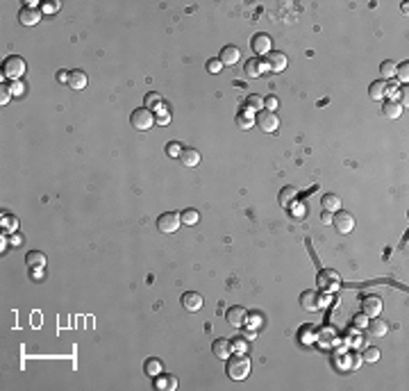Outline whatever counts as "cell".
Instances as JSON below:
<instances>
[{
    "mask_svg": "<svg viewBox=\"0 0 409 391\" xmlns=\"http://www.w3.org/2000/svg\"><path fill=\"white\" fill-rule=\"evenodd\" d=\"M225 371H228V377L230 380H236V382H241L246 380L250 373V359L243 355H230L228 362H225Z\"/></svg>",
    "mask_w": 409,
    "mask_h": 391,
    "instance_id": "cell-1",
    "label": "cell"
},
{
    "mask_svg": "<svg viewBox=\"0 0 409 391\" xmlns=\"http://www.w3.org/2000/svg\"><path fill=\"white\" fill-rule=\"evenodd\" d=\"M25 69H28V64L18 55H9V57H5V62H2V73L7 77H12V80H18V77L25 73Z\"/></svg>",
    "mask_w": 409,
    "mask_h": 391,
    "instance_id": "cell-2",
    "label": "cell"
},
{
    "mask_svg": "<svg viewBox=\"0 0 409 391\" xmlns=\"http://www.w3.org/2000/svg\"><path fill=\"white\" fill-rule=\"evenodd\" d=\"M132 125L137 127V130H150V127L157 123V116L153 114V109H148V107H141V109H134L130 116Z\"/></svg>",
    "mask_w": 409,
    "mask_h": 391,
    "instance_id": "cell-3",
    "label": "cell"
},
{
    "mask_svg": "<svg viewBox=\"0 0 409 391\" xmlns=\"http://www.w3.org/2000/svg\"><path fill=\"white\" fill-rule=\"evenodd\" d=\"M316 286H319L320 291H337L341 286L339 273H334L332 268H323L319 273V278H316Z\"/></svg>",
    "mask_w": 409,
    "mask_h": 391,
    "instance_id": "cell-4",
    "label": "cell"
},
{
    "mask_svg": "<svg viewBox=\"0 0 409 391\" xmlns=\"http://www.w3.org/2000/svg\"><path fill=\"white\" fill-rule=\"evenodd\" d=\"M180 223H182V221H180L178 214L166 212V214H160V218H157V230L164 232V234H173V232H178Z\"/></svg>",
    "mask_w": 409,
    "mask_h": 391,
    "instance_id": "cell-5",
    "label": "cell"
},
{
    "mask_svg": "<svg viewBox=\"0 0 409 391\" xmlns=\"http://www.w3.org/2000/svg\"><path fill=\"white\" fill-rule=\"evenodd\" d=\"M255 123L262 127L264 132H278V125H280V119L275 112H268V109H262V112L257 114Z\"/></svg>",
    "mask_w": 409,
    "mask_h": 391,
    "instance_id": "cell-6",
    "label": "cell"
},
{
    "mask_svg": "<svg viewBox=\"0 0 409 391\" xmlns=\"http://www.w3.org/2000/svg\"><path fill=\"white\" fill-rule=\"evenodd\" d=\"M332 223H334V228H337V232H341V234H350L353 232V228H355V218H353V214L350 212H337V216L332 218Z\"/></svg>",
    "mask_w": 409,
    "mask_h": 391,
    "instance_id": "cell-7",
    "label": "cell"
},
{
    "mask_svg": "<svg viewBox=\"0 0 409 391\" xmlns=\"http://www.w3.org/2000/svg\"><path fill=\"white\" fill-rule=\"evenodd\" d=\"M225 319H228V323L232 328H243L248 323V312L243 307H239V305H234V307H230L225 312Z\"/></svg>",
    "mask_w": 409,
    "mask_h": 391,
    "instance_id": "cell-8",
    "label": "cell"
},
{
    "mask_svg": "<svg viewBox=\"0 0 409 391\" xmlns=\"http://www.w3.org/2000/svg\"><path fill=\"white\" fill-rule=\"evenodd\" d=\"M250 48H252V53H257V55H268L270 53V36L264 35V32H257L252 39H250Z\"/></svg>",
    "mask_w": 409,
    "mask_h": 391,
    "instance_id": "cell-9",
    "label": "cell"
},
{
    "mask_svg": "<svg viewBox=\"0 0 409 391\" xmlns=\"http://www.w3.org/2000/svg\"><path fill=\"white\" fill-rule=\"evenodd\" d=\"M300 305H302V309H307V312H314V309L320 307V296L314 291V289L302 291L300 293Z\"/></svg>",
    "mask_w": 409,
    "mask_h": 391,
    "instance_id": "cell-10",
    "label": "cell"
},
{
    "mask_svg": "<svg viewBox=\"0 0 409 391\" xmlns=\"http://www.w3.org/2000/svg\"><path fill=\"white\" fill-rule=\"evenodd\" d=\"M239 57H241V50L236 48V46H225V48L221 50V55H218V62H221L223 66H234V64L239 62Z\"/></svg>",
    "mask_w": 409,
    "mask_h": 391,
    "instance_id": "cell-11",
    "label": "cell"
},
{
    "mask_svg": "<svg viewBox=\"0 0 409 391\" xmlns=\"http://www.w3.org/2000/svg\"><path fill=\"white\" fill-rule=\"evenodd\" d=\"M266 71H268V66H266V62L259 59V57H252V59L246 62V75L248 77H259V75H264Z\"/></svg>",
    "mask_w": 409,
    "mask_h": 391,
    "instance_id": "cell-12",
    "label": "cell"
},
{
    "mask_svg": "<svg viewBox=\"0 0 409 391\" xmlns=\"http://www.w3.org/2000/svg\"><path fill=\"white\" fill-rule=\"evenodd\" d=\"M182 307L187 309V312H198L202 307V296L196 291L182 293Z\"/></svg>",
    "mask_w": 409,
    "mask_h": 391,
    "instance_id": "cell-13",
    "label": "cell"
},
{
    "mask_svg": "<svg viewBox=\"0 0 409 391\" xmlns=\"http://www.w3.org/2000/svg\"><path fill=\"white\" fill-rule=\"evenodd\" d=\"M361 312H364L368 319H371V316H377L382 312V301L377 296H368V298L361 301Z\"/></svg>",
    "mask_w": 409,
    "mask_h": 391,
    "instance_id": "cell-14",
    "label": "cell"
},
{
    "mask_svg": "<svg viewBox=\"0 0 409 391\" xmlns=\"http://www.w3.org/2000/svg\"><path fill=\"white\" fill-rule=\"evenodd\" d=\"M41 9L36 7H23L21 14H18V21L23 23V25H36V23L41 21Z\"/></svg>",
    "mask_w": 409,
    "mask_h": 391,
    "instance_id": "cell-15",
    "label": "cell"
},
{
    "mask_svg": "<svg viewBox=\"0 0 409 391\" xmlns=\"http://www.w3.org/2000/svg\"><path fill=\"white\" fill-rule=\"evenodd\" d=\"M266 66H268V71H273V73H282V71L286 69V57L282 55V53H268Z\"/></svg>",
    "mask_w": 409,
    "mask_h": 391,
    "instance_id": "cell-16",
    "label": "cell"
},
{
    "mask_svg": "<svg viewBox=\"0 0 409 391\" xmlns=\"http://www.w3.org/2000/svg\"><path fill=\"white\" fill-rule=\"evenodd\" d=\"M178 160L184 164V166H198V161H200V153L196 150V148H182V153H180V157Z\"/></svg>",
    "mask_w": 409,
    "mask_h": 391,
    "instance_id": "cell-17",
    "label": "cell"
},
{
    "mask_svg": "<svg viewBox=\"0 0 409 391\" xmlns=\"http://www.w3.org/2000/svg\"><path fill=\"white\" fill-rule=\"evenodd\" d=\"M212 353H214V357H218V359H228L230 353H232V346H230V341H225V339H216V341L212 343Z\"/></svg>",
    "mask_w": 409,
    "mask_h": 391,
    "instance_id": "cell-18",
    "label": "cell"
},
{
    "mask_svg": "<svg viewBox=\"0 0 409 391\" xmlns=\"http://www.w3.org/2000/svg\"><path fill=\"white\" fill-rule=\"evenodd\" d=\"M320 207H323V212H339V210H341V200H339V196H334V194H325L323 198H320Z\"/></svg>",
    "mask_w": 409,
    "mask_h": 391,
    "instance_id": "cell-19",
    "label": "cell"
},
{
    "mask_svg": "<svg viewBox=\"0 0 409 391\" xmlns=\"http://www.w3.org/2000/svg\"><path fill=\"white\" fill-rule=\"evenodd\" d=\"M368 96L373 98V100H384V96H387V82L384 80H375L368 87Z\"/></svg>",
    "mask_w": 409,
    "mask_h": 391,
    "instance_id": "cell-20",
    "label": "cell"
},
{
    "mask_svg": "<svg viewBox=\"0 0 409 391\" xmlns=\"http://www.w3.org/2000/svg\"><path fill=\"white\" fill-rule=\"evenodd\" d=\"M382 114H384L387 119H400L402 105L398 103V100H387V103H384V107H382Z\"/></svg>",
    "mask_w": 409,
    "mask_h": 391,
    "instance_id": "cell-21",
    "label": "cell"
},
{
    "mask_svg": "<svg viewBox=\"0 0 409 391\" xmlns=\"http://www.w3.org/2000/svg\"><path fill=\"white\" fill-rule=\"evenodd\" d=\"M69 87L71 89H75V91L84 89V87H87V73H82V71H71Z\"/></svg>",
    "mask_w": 409,
    "mask_h": 391,
    "instance_id": "cell-22",
    "label": "cell"
},
{
    "mask_svg": "<svg viewBox=\"0 0 409 391\" xmlns=\"http://www.w3.org/2000/svg\"><path fill=\"white\" fill-rule=\"evenodd\" d=\"M25 264H28L30 268H43V266H46V255H43V252H36V250H30L28 255H25Z\"/></svg>",
    "mask_w": 409,
    "mask_h": 391,
    "instance_id": "cell-23",
    "label": "cell"
},
{
    "mask_svg": "<svg viewBox=\"0 0 409 391\" xmlns=\"http://www.w3.org/2000/svg\"><path fill=\"white\" fill-rule=\"evenodd\" d=\"M296 198H298L296 187H282V191H280V205L282 207H289L291 203H296Z\"/></svg>",
    "mask_w": 409,
    "mask_h": 391,
    "instance_id": "cell-24",
    "label": "cell"
},
{
    "mask_svg": "<svg viewBox=\"0 0 409 391\" xmlns=\"http://www.w3.org/2000/svg\"><path fill=\"white\" fill-rule=\"evenodd\" d=\"M368 332H371V335L373 337H384L389 332V325L384 321H380V319H375V321H368Z\"/></svg>",
    "mask_w": 409,
    "mask_h": 391,
    "instance_id": "cell-25",
    "label": "cell"
},
{
    "mask_svg": "<svg viewBox=\"0 0 409 391\" xmlns=\"http://www.w3.org/2000/svg\"><path fill=\"white\" fill-rule=\"evenodd\" d=\"M246 105H248V112H262L264 109V98L259 93H250L246 98Z\"/></svg>",
    "mask_w": 409,
    "mask_h": 391,
    "instance_id": "cell-26",
    "label": "cell"
},
{
    "mask_svg": "<svg viewBox=\"0 0 409 391\" xmlns=\"http://www.w3.org/2000/svg\"><path fill=\"white\" fill-rule=\"evenodd\" d=\"M143 105L148 107V109H160L164 103H161V96L160 93H155V91H150L146 98H143Z\"/></svg>",
    "mask_w": 409,
    "mask_h": 391,
    "instance_id": "cell-27",
    "label": "cell"
},
{
    "mask_svg": "<svg viewBox=\"0 0 409 391\" xmlns=\"http://www.w3.org/2000/svg\"><path fill=\"white\" fill-rule=\"evenodd\" d=\"M198 218H200V214H198V210H184L180 214V221L184 225H196L198 223Z\"/></svg>",
    "mask_w": 409,
    "mask_h": 391,
    "instance_id": "cell-28",
    "label": "cell"
},
{
    "mask_svg": "<svg viewBox=\"0 0 409 391\" xmlns=\"http://www.w3.org/2000/svg\"><path fill=\"white\" fill-rule=\"evenodd\" d=\"M236 125L243 127V130H248V127L255 125V119L250 116V112H239L236 114Z\"/></svg>",
    "mask_w": 409,
    "mask_h": 391,
    "instance_id": "cell-29",
    "label": "cell"
},
{
    "mask_svg": "<svg viewBox=\"0 0 409 391\" xmlns=\"http://www.w3.org/2000/svg\"><path fill=\"white\" fill-rule=\"evenodd\" d=\"M59 9H62L59 0H46V2H41V14H57Z\"/></svg>",
    "mask_w": 409,
    "mask_h": 391,
    "instance_id": "cell-30",
    "label": "cell"
},
{
    "mask_svg": "<svg viewBox=\"0 0 409 391\" xmlns=\"http://www.w3.org/2000/svg\"><path fill=\"white\" fill-rule=\"evenodd\" d=\"M143 369H146V373L150 377H155V375H160V371H161V364H160V359H148L146 362V366H143Z\"/></svg>",
    "mask_w": 409,
    "mask_h": 391,
    "instance_id": "cell-31",
    "label": "cell"
},
{
    "mask_svg": "<svg viewBox=\"0 0 409 391\" xmlns=\"http://www.w3.org/2000/svg\"><path fill=\"white\" fill-rule=\"evenodd\" d=\"M395 75H398L400 82H407V80H409V62L398 64V66H395Z\"/></svg>",
    "mask_w": 409,
    "mask_h": 391,
    "instance_id": "cell-32",
    "label": "cell"
},
{
    "mask_svg": "<svg viewBox=\"0 0 409 391\" xmlns=\"http://www.w3.org/2000/svg\"><path fill=\"white\" fill-rule=\"evenodd\" d=\"M380 73H382V77H384V82H387V77H391V75H395V64L393 62H382V66H380Z\"/></svg>",
    "mask_w": 409,
    "mask_h": 391,
    "instance_id": "cell-33",
    "label": "cell"
},
{
    "mask_svg": "<svg viewBox=\"0 0 409 391\" xmlns=\"http://www.w3.org/2000/svg\"><path fill=\"white\" fill-rule=\"evenodd\" d=\"M361 359H364V362H377V359H380V350L375 348V346H371V348H366L364 350V355H361Z\"/></svg>",
    "mask_w": 409,
    "mask_h": 391,
    "instance_id": "cell-34",
    "label": "cell"
},
{
    "mask_svg": "<svg viewBox=\"0 0 409 391\" xmlns=\"http://www.w3.org/2000/svg\"><path fill=\"white\" fill-rule=\"evenodd\" d=\"M264 109H268V112H278V109H280V98H275V96L264 98Z\"/></svg>",
    "mask_w": 409,
    "mask_h": 391,
    "instance_id": "cell-35",
    "label": "cell"
},
{
    "mask_svg": "<svg viewBox=\"0 0 409 391\" xmlns=\"http://www.w3.org/2000/svg\"><path fill=\"white\" fill-rule=\"evenodd\" d=\"M157 123H160V125H168V123H171V114L164 109V105L157 109Z\"/></svg>",
    "mask_w": 409,
    "mask_h": 391,
    "instance_id": "cell-36",
    "label": "cell"
},
{
    "mask_svg": "<svg viewBox=\"0 0 409 391\" xmlns=\"http://www.w3.org/2000/svg\"><path fill=\"white\" fill-rule=\"evenodd\" d=\"M353 323L357 325V328H366L368 325V316L361 312V314H357V316H353Z\"/></svg>",
    "mask_w": 409,
    "mask_h": 391,
    "instance_id": "cell-37",
    "label": "cell"
},
{
    "mask_svg": "<svg viewBox=\"0 0 409 391\" xmlns=\"http://www.w3.org/2000/svg\"><path fill=\"white\" fill-rule=\"evenodd\" d=\"M207 71H209V73H221L223 64L218 62V59H209V62H207Z\"/></svg>",
    "mask_w": 409,
    "mask_h": 391,
    "instance_id": "cell-38",
    "label": "cell"
},
{
    "mask_svg": "<svg viewBox=\"0 0 409 391\" xmlns=\"http://www.w3.org/2000/svg\"><path fill=\"white\" fill-rule=\"evenodd\" d=\"M166 153L171 155V157H180L182 146H180V143H168V146H166Z\"/></svg>",
    "mask_w": 409,
    "mask_h": 391,
    "instance_id": "cell-39",
    "label": "cell"
},
{
    "mask_svg": "<svg viewBox=\"0 0 409 391\" xmlns=\"http://www.w3.org/2000/svg\"><path fill=\"white\" fill-rule=\"evenodd\" d=\"M9 93H12V96H18V93H23V84L18 82V80H14V82L9 84Z\"/></svg>",
    "mask_w": 409,
    "mask_h": 391,
    "instance_id": "cell-40",
    "label": "cell"
},
{
    "mask_svg": "<svg viewBox=\"0 0 409 391\" xmlns=\"http://www.w3.org/2000/svg\"><path fill=\"white\" fill-rule=\"evenodd\" d=\"M9 96H12V93H9V87H2V89H0V103H2V105H7Z\"/></svg>",
    "mask_w": 409,
    "mask_h": 391,
    "instance_id": "cell-41",
    "label": "cell"
},
{
    "mask_svg": "<svg viewBox=\"0 0 409 391\" xmlns=\"http://www.w3.org/2000/svg\"><path fill=\"white\" fill-rule=\"evenodd\" d=\"M230 346H232L234 350H239V353H243V350H246V343H243V339H234V341L230 343Z\"/></svg>",
    "mask_w": 409,
    "mask_h": 391,
    "instance_id": "cell-42",
    "label": "cell"
},
{
    "mask_svg": "<svg viewBox=\"0 0 409 391\" xmlns=\"http://www.w3.org/2000/svg\"><path fill=\"white\" fill-rule=\"evenodd\" d=\"M175 387H178V380H175V375H168V380H166V389L173 391Z\"/></svg>",
    "mask_w": 409,
    "mask_h": 391,
    "instance_id": "cell-43",
    "label": "cell"
},
{
    "mask_svg": "<svg viewBox=\"0 0 409 391\" xmlns=\"http://www.w3.org/2000/svg\"><path fill=\"white\" fill-rule=\"evenodd\" d=\"M69 75H71V73H66V71H59V73H57V80H59V82H66V84H69Z\"/></svg>",
    "mask_w": 409,
    "mask_h": 391,
    "instance_id": "cell-44",
    "label": "cell"
},
{
    "mask_svg": "<svg viewBox=\"0 0 409 391\" xmlns=\"http://www.w3.org/2000/svg\"><path fill=\"white\" fill-rule=\"evenodd\" d=\"M320 223H323V225H330V223H332V216H330V212H323V216H320Z\"/></svg>",
    "mask_w": 409,
    "mask_h": 391,
    "instance_id": "cell-45",
    "label": "cell"
},
{
    "mask_svg": "<svg viewBox=\"0 0 409 391\" xmlns=\"http://www.w3.org/2000/svg\"><path fill=\"white\" fill-rule=\"evenodd\" d=\"M250 325H255V328H257V325H262V316L252 314V316H250Z\"/></svg>",
    "mask_w": 409,
    "mask_h": 391,
    "instance_id": "cell-46",
    "label": "cell"
},
{
    "mask_svg": "<svg viewBox=\"0 0 409 391\" xmlns=\"http://www.w3.org/2000/svg\"><path fill=\"white\" fill-rule=\"evenodd\" d=\"M359 366H361V355L355 353V355H353V369H359Z\"/></svg>",
    "mask_w": 409,
    "mask_h": 391,
    "instance_id": "cell-47",
    "label": "cell"
},
{
    "mask_svg": "<svg viewBox=\"0 0 409 391\" xmlns=\"http://www.w3.org/2000/svg\"><path fill=\"white\" fill-rule=\"evenodd\" d=\"M243 335L248 337V339H255V332H252V330H243Z\"/></svg>",
    "mask_w": 409,
    "mask_h": 391,
    "instance_id": "cell-48",
    "label": "cell"
}]
</instances>
